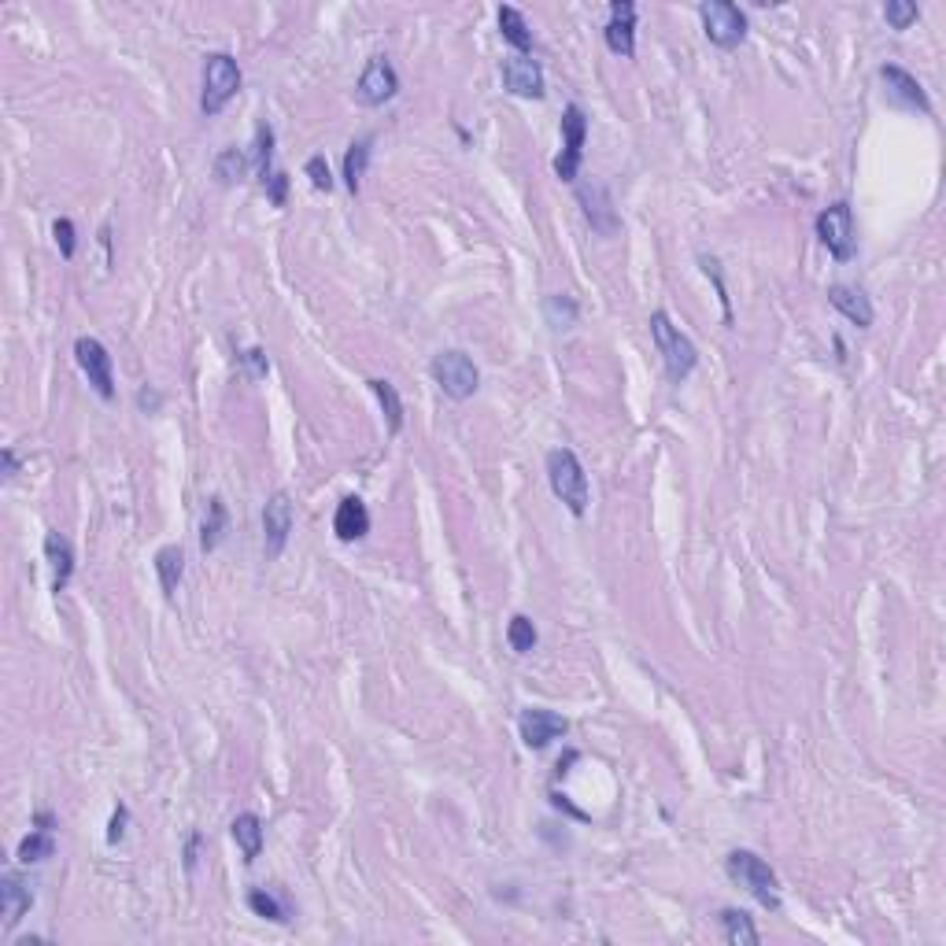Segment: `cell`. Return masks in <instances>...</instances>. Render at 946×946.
<instances>
[{
    "mask_svg": "<svg viewBox=\"0 0 946 946\" xmlns=\"http://www.w3.org/2000/svg\"><path fill=\"white\" fill-rule=\"evenodd\" d=\"M547 485L555 492V499L566 503L573 518H584L588 510V473H584L581 459L570 448H551L547 451Z\"/></svg>",
    "mask_w": 946,
    "mask_h": 946,
    "instance_id": "obj_1",
    "label": "cell"
},
{
    "mask_svg": "<svg viewBox=\"0 0 946 946\" xmlns=\"http://www.w3.org/2000/svg\"><path fill=\"white\" fill-rule=\"evenodd\" d=\"M647 326H651V340H655L658 355H662V363H666L669 381L680 385V381L699 366V348L692 344L688 333H680V326H673V318H669L666 311H655Z\"/></svg>",
    "mask_w": 946,
    "mask_h": 946,
    "instance_id": "obj_2",
    "label": "cell"
},
{
    "mask_svg": "<svg viewBox=\"0 0 946 946\" xmlns=\"http://www.w3.org/2000/svg\"><path fill=\"white\" fill-rule=\"evenodd\" d=\"M725 869L736 884L747 891V895L765 906V910H780V880L777 873L769 869V862H762L754 850H732L725 858Z\"/></svg>",
    "mask_w": 946,
    "mask_h": 946,
    "instance_id": "obj_3",
    "label": "cell"
},
{
    "mask_svg": "<svg viewBox=\"0 0 946 946\" xmlns=\"http://www.w3.org/2000/svg\"><path fill=\"white\" fill-rule=\"evenodd\" d=\"M241 63L230 52H207L204 56V93H200V111L207 119L219 115L237 93H241Z\"/></svg>",
    "mask_w": 946,
    "mask_h": 946,
    "instance_id": "obj_4",
    "label": "cell"
},
{
    "mask_svg": "<svg viewBox=\"0 0 946 946\" xmlns=\"http://www.w3.org/2000/svg\"><path fill=\"white\" fill-rule=\"evenodd\" d=\"M429 374H433V381H437L440 392H444L448 400L462 403L481 389V370H477V363H473L466 352H459V348H448V352L433 355Z\"/></svg>",
    "mask_w": 946,
    "mask_h": 946,
    "instance_id": "obj_5",
    "label": "cell"
},
{
    "mask_svg": "<svg viewBox=\"0 0 946 946\" xmlns=\"http://www.w3.org/2000/svg\"><path fill=\"white\" fill-rule=\"evenodd\" d=\"M699 19H703V30L714 49L732 52L747 41V15L732 0H706V4H699Z\"/></svg>",
    "mask_w": 946,
    "mask_h": 946,
    "instance_id": "obj_6",
    "label": "cell"
},
{
    "mask_svg": "<svg viewBox=\"0 0 946 946\" xmlns=\"http://www.w3.org/2000/svg\"><path fill=\"white\" fill-rule=\"evenodd\" d=\"M817 237H821V244H825L836 263H850L854 259V252H858V230H854V211H850L847 200H836V204H828L817 215Z\"/></svg>",
    "mask_w": 946,
    "mask_h": 946,
    "instance_id": "obj_7",
    "label": "cell"
},
{
    "mask_svg": "<svg viewBox=\"0 0 946 946\" xmlns=\"http://www.w3.org/2000/svg\"><path fill=\"white\" fill-rule=\"evenodd\" d=\"M584 137H588V115L581 104H566L562 111V152L555 156V174L562 182H577L584 159Z\"/></svg>",
    "mask_w": 946,
    "mask_h": 946,
    "instance_id": "obj_8",
    "label": "cell"
},
{
    "mask_svg": "<svg viewBox=\"0 0 946 946\" xmlns=\"http://www.w3.org/2000/svg\"><path fill=\"white\" fill-rule=\"evenodd\" d=\"M74 359H78L82 374L89 377V385L100 400H115V363H111L108 348L97 337H78L74 340Z\"/></svg>",
    "mask_w": 946,
    "mask_h": 946,
    "instance_id": "obj_9",
    "label": "cell"
},
{
    "mask_svg": "<svg viewBox=\"0 0 946 946\" xmlns=\"http://www.w3.org/2000/svg\"><path fill=\"white\" fill-rule=\"evenodd\" d=\"M355 93H359V100H363L366 108H381V104H389L396 93H400V74H396V67L389 63V56H370L363 67V74H359V82H355Z\"/></svg>",
    "mask_w": 946,
    "mask_h": 946,
    "instance_id": "obj_10",
    "label": "cell"
},
{
    "mask_svg": "<svg viewBox=\"0 0 946 946\" xmlns=\"http://www.w3.org/2000/svg\"><path fill=\"white\" fill-rule=\"evenodd\" d=\"M880 82H884L887 104L906 108V111H921V115H932V100H928V93H924V85L917 82L906 67L884 63V67H880Z\"/></svg>",
    "mask_w": 946,
    "mask_h": 946,
    "instance_id": "obj_11",
    "label": "cell"
},
{
    "mask_svg": "<svg viewBox=\"0 0 946 946\" xmlns=\"http://www.w3.org/2000/svg\"><path fill=\"white\" fill-rule=\"evenodd\" d=\"M570 732V721L562 714H555V710H544V706H529V710H522V717H518V736H522V743L529 747V751H547L555 740H562Z\"/></svg>",
    "mask_w": 946,
    "mask_h": 946,
    "instance_id": "obj_12",
    "label": "cell"
},
{
    "mask_svg": "<svg viewBox=\"0 0 946 946\" xmlns=\"http://www.w3.org/2000/svg\"><path fill=\"white\" fill-rule=\"evenodd\" d=\"M499 78L507 85V93L522 100H544L547 97V82H544V67L533 60V56H507L499 63Z\"/></svg>",
    "mask_w": 946,
    "mask_h": 946,
    "instance_id": "obj_13",
    "label": "cell"
},
{
    "mask_svg": "<svg viewBox=\"0 0 946 946\" xmlns=\"http://www.w3.org/2000/svg\"><path fill=\"white\" fill-rule=\"evenodd\" d=\"M292 525H296V514H292V496L289 492H274L263 507V547H267V558H278L285 551L292 536Z\"/></svg>",
    "mask_w": 946,
    "mask_h": 946,
    "instance_id": "obj_14",
    "label": "cell"
},
{
    "mask_svg": "<svg viewBox=\"0 0 946 946\" xmlns=\"http://www.w3.org/2000/svg\"><path fill=\"white\" fill-rule=\"evenodd\" d=\"M577 200L584 204V219H588V226H592L599 237H614V233L621 230L618 207H614L610 189L603 182H584L581 189H577Z\"/></svg>",
    "mask_w": 946,
    "mask_h": 946,
    "instance_id": "obj_15",
    "label": "cell"
},
{
    "mask_svg": "<svg viewBox=\"0 0 946 946\" xmlns=\"http://www.w3.org/2000/svg\"><path fill=\"white\" fill-rule=\"evenodd\" d=\"M603 37H607V49L614 56H625V60L636 56V4L632 0H614L610 4V23L603 30Z\"/></svg>",
    "mask_w": 946,
    "mask_h": 946,
    "instance_id": "obj_16",
    "label": "cell"
},
{
    "mask_svg": "<svg viewBox=\"0 0 946 946\" xmlns=\"http://www.w3.org/2000/svg\"><path fill=\"white\" fill-rule=\"evenodd\" d=\"M828 304L836 307L843 318H850V322H854L858 329L873 326V300H869V296H865L858 285H843V281L828 285Z\"/></svg>",
    "mask_w": 946,
    "mask_h": 946,
    "instance_id": "obj_17",
    "label": "cell"
},
{
    "mask_svg": "<svg viewBox=\"0 0 946 946\" xmlns=\"http://www.w3.org/2000/svg\"><path fill=\"white\" fill-rule=\"evenodd\" d=\"M30 906H34V895H30L23 876L19 873L0 876V917H4V928H8V932L30 913Z\"/></svg>",
    "mask_w": 946,
    "mask_h": 946,
    "instance_id": "obj_18",
    "label": "cell"
},
{
    "mask_svg": "<svg viewBox=\"0 0 946 946\" xmlns=\"http://www.w3.org/2000/svg\"><path fill=\"white\" fill-rule=\"evenodd\" d=\"M333 533H337V540H344V544H355V540H363L366 533H370V510H366V503L359 496H344L337 503V514H333Z\"/></svg>",
    "mask_w": 946,
    "mask_h": 946,
    "instance_id": "obj_19",
    "label": "cell"
},
{
    "mask_svg": "<svg viewBox=\"0 0 946 946\" xmlns=\"http://www.w3.org/2000/svg\"><path fill=\"white\" fill-rule=\"evenodd\" d=\"M45 558H49V566H52V592L56 595L67 592V584H71L74 577V547L60 529H49V533H45Z\"/></svg>",
    "mask_w": 946,
    "mask_h": 946,
    "instance_id": "obj_20",
    "label": "cell"
},
{
    "mask_svg": "<svg viewBox=\"0 0 946 946\" xmlns=\"http://www.w3.org/2000/svg\"><path fill=\"white\" fill-rule=\"evenodd\" d=\"M152 566H156V577H159L163 595L174 599V592H178V584H182V577H185V551L178 544L159 547L156 558H152Z\"/></svg>",
    "mask_w": 946,
    "mask_h": 946,
    "instance_id": "obj_21",
    "label": "cell"
},
{
    "mask_svg": "<svg viewBox=\"0 0 946 946\" xmlns=\"http://www.w3.org/2000/svg\"><path fill=\"white\" fill-rule=\"evenodd\" d=\"M230 836L237 843V850L244 854V862L252 865L259 854H263V821L255 813H237L230 825Z\"/></svg>",
    "mask_w": 946,
    "mask_h": 946,
    "instance_id": "obj_22",
    "label": "cell"
},
{
    "mask_svg": "<svg viewBox=\"0 0 946 946\" xmlns=\"http://www.w3.org/2000/svg\"><path fill=\"white\" fill-rule=\"evenodd\" d=\"M370 152H374V134L355 137L352 145H348V152H344V185H348V193H359V189H363L366 167H370Z\"/></svg>",
    "mask_w": 946,
    "mask_h": 946,
    "instance_id": "obj_23",
    "label": "cell"
},
{
    "mask_svg": "<svg viewBox=\"0 0 946 946\" xmlns=\"http://www.w3.org/2000/svg\"><path fill=\"white\" fill-rule=\"evenodd\" d=\"M717 921H721L725 943H732V946H754V943H762V935H758V928H754L751 913L732 910V906H728V910L717 913Z\"/></svg>",
    "mask_w": 946,
    "mask_h": 946,
    "instance_id": "obj_24",
    "label": "cell"
},
{
    "mask_svg": "<svg viewBox=\"0 0 946 946\" xmlns=\"http://www.w3.org/2000/svg\"><path fill=\"white\" fill-rule=\"evenodd\" d=\"M499 34H503V41H510V45L518 49V56H529V49H533V30H529V23H525V15L518 12V8H510V4L499 8Z\"/></svg>",
    "mask_w": 946,
    "mask_h": 946,
    "instance_id": "obj_25",
    "label": "cell"
},
{
    "mask_svg": "<svg viewBox=\"0 0 946 946\" xmlns=\"http://www.w3.org/2000/svg\"><path fill=\"white\" fill-rule=\"evenodd\" d=\"M274 126L270 122H259L255 126V145H252V167H255V178L267 185L270 178H274Z\"/></svg>",
    "mask_w": 946,
    "mask_h": 946,
    "instance_id": "obj_26",
    "label": "cell"
},
{
    "mask_svg": "<svg viewBox=\"0 0 946 946\" xmlns=\"http://www.w3.org/2000/svg\"><path fill=\"white\" fill-rule=\"evenodd\" d=\"M52 854H56V839H52L49 828H30V836H23V843H19V850H15V858H19V865H37V862H49Z\"/></svg>",
    "mask_w": 946,
    "mask_h": 946,
    "instance_id": "obj_27",
    "label": "cell"
},
{
    "mask_svg": "<svg viewBox=\"0 0 946 946\" xmlns=\"http://www.w3.org/2000/svg\"><path fill=\"white\" fill-rule=\"evenodd\" d=\"M366 385H370V392L377 396L381 411H385V418H389V433L396 437V433L403 429V400H400V392H396V385L385 381V377H374V381H366Z\"/></svg>",
    "mask_w": 946,
    "mask_h": 946,
    "instance_id": "obj_28",
    "label": "cell"
},
{
    "mask_svg": "<svg viewBox=\"0 0 946 946\" xmlns=\"http://www.w3.org/2000/svg\"><path fill=\"white\" fill-rule=\"evenodd\" d=\"M226 525H230V518H226V503H222L219 496H211L207 499L204 529H200V547H204V551H215V547L222 544V536H226Z\"/></svg>",
    "mask_w": 946,
    "mask_h": 946,
    "instance_id": "obj_29",
    "label": "cell"
},
{
    "mask_svg": "<svg viewBox=\"0 0 946 946\" xmlns=\"http://www.w3.org/2000/svg\"><path fill=\"white\" fill-rule=\"evenodd\" d=\"M248 910H252L255 917H267V921L274 924H289V906H285L274 891H263V887L248 891Z\"/></svg>",
    "mask_w": 946,
    "mask_h": 946,
    "instance_id": "obj_30",
    "label": "cell"
},
{
    "mask_svg": "<svg viewBox=\"0 0 946 946\" xmlns=\"http://www.w3.org/2000/svg\"><path fill=\"white\" fill-rule=\"evenodd\" d=\"M544 315H547V326L551 329L577 326V300L566 296V292H551V296L544 300Z\"/></svg>",
    "mask_w": 946,
    "mask_h": 946,
    "instance_id": "obj_31",
    "label": "cell"
},
{
    "mask_svg": "<svg viewBox=\"0 0 946 946\" xmlns=\"http://www.w3.org/2000/svg\"><path fill=\"white\" fill-rule=\"evenodd\" d=\"M507 643L514 655H529V651H536V643H540V632H536L533 618H525V614H514L507 625Z\"/></svg>",
    "mask_w": 946,
    "mask_h": 946,
    "instance_id": "obj_32",
    "label": "cell"
},
{
    "mask_svg": "<svg viewBox=\"0 0 946 946\" xmlns=\"http://www.w3.org/2000/svg\"><path fill=\"white\" fill-rule=\"evenodd\" d=\"M244 170H248V156H244V152H237V148H222L219 159H215V182H219V185L241 182Z\"/></svg>",
    "mask_w": 946,
    "mask_h": 946,
    "instance_id": "obj_33",
    "label": "cell"
},
{
    "mask_svg": "<svg viewBox=\"0 0 946 946\" xmlns=\"http://www.w3.org/2000/svg\"><path fill=\"white\" fill-rule=\"evenodd\" d=\"M884 19L891 30H910L917 19H921V8L913 0H887L884 4Z\"/></svg>",
    "mask_w": 946,
    "mask_h": 946,
    "instance_id": "obj_34",
    "label": "cell"
},
{
    "mask_svg": "<svg viewBox=\"0 0 946 946\" xmlns=\"http://www.w3.org/2000/svg\"><path fill=\"white\" fill-rule=\"evenodd\" d=\"M304 170H307V178H311V185H315L318 193H329V189H333V170H329L326 156H311Z\"/></svg>",
    "mask_w": 946,
    "mask_h": 946,
    "instance_id": "obj_35",
    "label": "cell"
},
{
    "mask_svg": "<svg viewBox=\"0 0 946 946\" xmlns=\"http://www.w3.org/2000/svg\"><path fill=\"white\" fill-rule=\"evenodd\" d=\"M237 359H241V366L248 370V377H252V381H259V377L270 374V359H267V352H263V348H248V352H241Z\"/></svg>",
    "mask_w": 946,
    "mask_h": 946,
    "instance_id": "obj_36",
    "label": "cell"
},
{
    "mask_svg": "<svg viewBox=\"0 0 946 946\" xmlns=\"http://www.w3.org/2000/svg\"><path fill=\"white\" fill-rule=\"evenodd\" d=\"M52 237H56V244H60V255L63 259H74V222L71 219H56L52 222Z\"/></svg>",
    "mask_w": 946,
    "mask_h": 946,
    "instance_id": "obj_37",
    "label": "cell"
},
{
    "mask_svg": "<svg viewBox=\"0 0 946 946\" xmlns=\"http://www.w3.org/2000/svg\"><path fill=\"white\" fill-rule=\"evenodd\" d=\"M263 189H267L270 204H274V207H285V196H289V178H285L281 170H274V178H270V182L263 185Z\"/></svg>",
    "mask_w": 946,
    "mask_h": 946,
    "instance_id": "obj_38",
    "label": "cell"
},
{
    "mask_svg": "<svg viewBox=\"0 0 946 946\" xmlns=\"http://www.w3.org/2000/svg\"><path fill=\"white\" fill-rule=\"evenodd\" d=\"M126 821H130V810L126 806H115V813H111V825H108V843L115 847V843H122V836H126Z\"/></svg>",
    "mask_w": 946,
    "mask_h": 946,
    "instance_id": "obj_39",
    "label": "cell"
},
{
    "mask_svg": "<svg viewBox=\"0 0 946 946\" xmlns=\"http://www.w3.org/2000/svg\"><path fill=\"white\" fill-rule=\"evenodd\" d=\"M137 407H141L145 414H156L159 407H163V396H159L156 389H148V385H145V389L137 392Z\"/></svg>",
    "mask_w": 946,
    "mask_h": 946,
    "instance_id": "obj_40",
    "label": "cell"
},
{
    "mask_svg": "<svg viewBox=\"0 0 946 946\" xmlns=\"http://www.w3.org/2000/svg\"><path fill=\"white\" fill-rule=\"evenodd\" d=\"M200 843H204V836H200V832H193V836H189V843H185V873H193V869H196V850H200Z\"/></svg>",
    "mask_w": 946,
    "mask_h": 946,
    "instance_id": "obj_41",
    "label": "cell"
},
{
    "mask_svg": "<svg viewBox=\"0 0 946 946\" xmlns=\"http://www.w3.org/2000/svg\"><path fill=\"white\" fill-rule=\"evenodd\" d=\"M0 462H4V481H12L15 473H19V455H15V448L0 451Z\"/></svg>",
    "mask_w": 946,
    "mask_h": 946,
    "instance_id": "obj_42",
    "label": "cell"
}]
</instances>
